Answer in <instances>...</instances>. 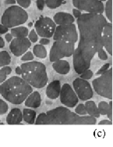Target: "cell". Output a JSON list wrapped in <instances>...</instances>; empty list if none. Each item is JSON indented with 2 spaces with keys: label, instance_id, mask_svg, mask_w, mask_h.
Returning a JSON list of instances; mask_svg holds the SVG:
<instances>
[{
  "label": "cell",
  "instance_id": "cell-28",
  "mask_svg": "<svg viewBox=\"0 0 113 147\" xmlns=\"http://www.w3.org/2000/svg\"><path fill=\"white\" fill-rule=\"evenodd\" d=\"M108 108H109V105L105 101H102V102H99L98 107L99 113L102 115H106L107 114L108 111Z\"/></svg>",
  "mask_w": 113,
  "mask_h": 147
},
{
  "label": "cell",
  "instance_id": "cell-8",
  "mask_svg": "<svg viewBox=\"0 0 113 147\" xmlns=\"http://www.w3.org/2000/svg\"><path fill=\"white\" fill-rule=\"evenodd\" d=\"M53 39L55 40H68L76 43L78 39V34L76 31V25L73 24L60 25L55 28L53 34Z\"/></svg>",
  "mask_w": 113,
  "mask_h": 147
},
{
  "label": "cell",
  "instance_id": "cell-4",
  "mask_svg": "<svg viewBox=\"0 0 113 147\" xmlns=\"http://www.w3.org/2000/svg\"><path fill=\"white\" fill-rule=\"evenodd\" d=\"M20 67L22 69V78L32 87L41 88L46 85L48 82V75L46 67L42 63L31 61L23 63Z\"/></svg>",
  "mask_w": 113,
  "mask_h": 147
},
{
  "label": "cell",
  "instance_id": "cell-47",
  "mask_svg": "<svg viewBox=\"0 0 113 147\" xmlns=\"http://www.w3.org/2000/svg\"><path fill=\"white\" fill-rule=\"evenodd\" d=\"M0 6H1V3H0Z\"/></svg>",
  "mask_w": 113,
  "mask_h": 147
},
{
  "label": "cell",
  "instance_id": "cell-46",
  "mask_svg": "<svg viewBox=\"0 0 113 147\" xmlns=\"http://www.w3.org/2000/svg\"><path fill=\"white\" fill-rule=\"evenodd\" d=\"M100 1H102V2H103V1H107V0H100Z\"/></svg>",
  "mask_w": 113,
  "mask_h": 147
},
{
  "label": "cell",
  "instance_id": "cell-48",
  "mask_svg": "<svg viewBox=\"0 0 113 147\" xmlns=\"http://www.w3.org/2000/svg\"><path fill=\"white\" fill-rule=\"evenodd\" d=\"M0 124H1V121H0Z\"/></svg>",
  "mask_w": 113,
  "mask_h": 147
},
{
  "label": "cell",
  "instance_id": "cell-21",
  "mask_svg": "<svg viewBox=\"0 0 113 147\" xmlns=\"http://www.w3.org/2000/svg\"><path fill=\"white\" fill-rule=\"evenodd\" d=\"M36 118V112L31 109H24L23 111V119L28 124H34Z\"/></svg>",
  "mask_w": 113,
  "mask_h": 147
},
{
  "label": "cell",
  "instance_id": "cell-29",
  "mask_svg": "<svg viewBox=\"0 0 113 147\" xmlns=\"http://www.w3.org/2000/svg\"><path fill=\"white\" fill-rule=\"evenodd\" d=\"M75 113L79 114V115H86L87 114V110H86V107H85L84 104H79L76 107V110H75Z\"/></svg>",
  "mask_w": 113,
  "mask_h": 147
},
{
  "label": "cell",
  "instance_id": "cell-44",
  "mask_svg": "<svg viewBox=\"0 0 113 147\" xmlns=\"http://www.w3.org/2000/svg\"><path fill=\"white\" fill-rule=\"evenodd\" d=\"M16 73H17V74H19V75H21V74H22V69H21L20 67H17L16 68Z\"/></svg>",
  "mask_w": 113,
  "mask_h": 147
},
{
  "label": "cell",
  "instance_id": "cell-24",
  "mask_svg": "<svg viewBox=\"0 0 113 147\" xmlns=\"http://www.w3.org/2000/svg\"><path fill=\"white\" fill-rule=\"evenodd\" d=\"M11 62V57L8 53V52H0V67L9 65Z\"/></svg>",
  "mask_w": 113,
  "mask_h": 147
},
{
  "label": "cell",
  "instance_id": "cell-35",
  "mask_svg": "<svg viewBox=\"0 0 113 147\" xmlns=\"http://www.w3.org/2000/svg\"><path fill=\"white\" fill-rule=\"evenodd\" d=\"M109 67H110V63H106V64H105V65L103 66L100 70H98V71H97L96 74H98V75H101L102 74H104L105 72H106V71L109 69Z\"/></svg>",
  "mask_w": 113,
  "mask_h": 147
},
{
  "label": "cell",
  "instance_id": "cell-34",
  "mask_svg": "<svg viewBox=\"0 0 113 147\" xmlns=\"http://www.w3.org/2000/svg\"><path fill=\"white\" fill-rule=\"evenodd\" d=\"M34 59V55L32 54L31 52H27L22 57H21V60L22 61H30V60H33Z\"/></svg>",
  "mask_w": 113,
  "mask_h": 147
},
{
  "label": "cell",
  "instance_id": "cell-26",
  "mask_svg": "<svg viewBox=\"0 0 113 147\" xmlns=\"http://www.w3.org/2000/svg\"><path fill=\"white\" fill-rule=\"evenodd\" d=\"M105 14L110 23L112 22V0H107L105 6Z\"/></svg>",
  "mask_w": 113,
  "mask_h": 147
},
{
  "label": "cell",
  "instance_id": "cell-27",
  "mask_svg": "<svg viewBox=\"0 0 113 147\" xmlns=\"http://www.w3.org/2000/svg\"><path fill=\"white\" fill-rule=\"evenodd\" d=\"M65 0H45V4L50 9H56L62 5Z\"/></svg>",
  "mask_w": 113,
  "mask_h": 147
},
{
  "label": "cell",
  "instance_id": "cell-19",
  "mask_svg": "<svg viewBox=\"0 0 113 147\" xmlns=\"http://www.w3.org/2000/svg\"><path fill=\"white\" fill-rule=\"evenodd\" d=\"M53 69L60 74H67L70 71V65L66 60L60 59L55 61L53 63Z\"/></svg>",
  "mask_w": 113,
  "mask_h": 147
},
{
  "label": "cell",
  "instance_id": "cell-9",
  "mask_svg": "<svg viewBox=\"0 0 113 147\" xmlns=\"http://www.w3.org/2000/svg\"><path fill=\"white\" fill-rule=\"evenodd\" d=\"M73 4L79 10L90 13L102 14L105 11L104 5L100 0H73Z\"/></svg>",
  "mask_w": 113,
  "mask_h": 147
},
{
  "label": "cell",
  "instance_id": "cell-31",
  "mask_svg": "<svg viewBox=\"0 0 113 147\" xmlns=\"http://www.w3.org/2000/svg\"><path fill=\"white\" fill-rule=\"evenodd\" d=\"M8 108L7 103L5 101H3V99H0V115L7 113Z\"/></svg>",
  "mask_w": 113,
  "mask_h": 147
},
{
  "label": "cell",
  "instance_id": "cell-12",
  "mask_svg": "<svg viewBox=\"0 0 113 147\" xmlns=\"http://www.w3.org/2000/svg\"><path fill=\"white\" fill-rule=\"evenodd\" d=\"M31 45V42L27 37H17L11 41L9 49L15 57H20L27 51Z\"/></svg>",
  "mask_w": 113,
  "mask_h": 147
},
{
  "label": "cell",
  "instance_id": "cell-14",
  "mask_svg": "<svg viewBox=\"0 0 113 147\" xmlns=\"http://www.w3.org/2000/svg\"><path fill=\"white\" fill-rule=\"evenodd\" d=\"M102 43L104 48L111 56L112 55V24L107 23L102 31Z\"/></svg>",
  "mask_w": 113,
  "mask_h": 147
},
{
  "label": "cell",
  "instance_id": "cell-30",
  "mask_svg": "<svg viewBox=\"0 0 113 147\" xmlns=\"http://www.w3.org/2000/svg\"><path fill=\"white\" fill-rule=\"evenodd\" d=\"M92 76H93V72L90 71V70H89V69L85 70L83 73L80 74V78L84 80L90 79L92 78Z\"/></svg>",
  "mask_w": 113,
  "mask_h": 147
},
{
  "label": "cell",
  "instance_id": "cell-1",
  "mask_svg": "<svg viewBox=\"0 0 113 147\" xmlns=\"http://www.w3.org/2000/svg\"><path fill=\"white\" fill-rule=\"evenodd\" d=\"M107 20L100 13H83L77 18L80 31L78 46L74 49V70L78 74L89 69L91 60L96 53L104 49L102 43V31Z\"/></svg>",
  "mask_w": 113,
  "mask_h": 147
},
{
  "label": "cell",
  "instance_id": "cell-37",
  "mask_svg": "<svg viewBox=\"0 0 113 147\" xmlns=\"http://www.w3.org/2000/svg\"><path fill=\"white\" fill-rule=\"evenodd\" d=\"M108 105H109V108H108V113L106 115H108L109 120L112 121V102L111 101V102L108 103Z\"/></svg>",
  "mask_w": 113,
  "mask_h": 147
},
{
  "label": "cell",
  "instance_id": "cell-17",
  "mask_svg": "<svg viewBox=\"0 0 113 147\" xmlns=\"http://www.w3.org/2000/svg\"><path fill=\"white\" fill-rule=\"evenodd\" d=\"M23 120V113L18 108H13L9 113L6 121L9 125H19Z\"/></svg>",
  "mask_w": 113,
  "mask_h": 147
},
{
  "label": "cell",
  "instance_id": "cell-7",
  "mask_svg": "<svg viewBox=\"0 0 113 147\" xmlns=\"http://www.w3.org/2000/svg\"><path fill=\"white\" fill-rule=\"evenodd\" d=\"M75 49V42L68 40H55L50 50V61L55 62L64 57L73 56Z\"/></svg>",
  "mask_w": 113,
  "mask_h": 147
},
{
  "label": "cell",
  "instance_id": "cell-41",
  "mask_svg": "<svg viewBox=\"0 0 113 147\" xmlns=\"http://www.w3.org/2000/svg\"><path fill=\"white\" fill-rule=\"evenodd\" d=\"M50 42V41L47 38H41V39L40 40V44L41 45H48Z\"/></svg>",
  "mask_w": 113,
  "mask_h": 147
},
{
  "label": "cell",
  "instance_id": "cell-40",
  "mask_svg": "<svg viewBox=\"0 0 113 147\" xmlns=\"http://www.w3.org/2000/svg\"><path fill=\"white\" fill-rule=\"evenodd\" d=\"M99 125H112V121H107V120H103V121H101L99 122Z\"/></svg>",
  "mask_w": 113,
  "mask_h": 147
},
{
  "label": "cell",
  "instance_id": "cell-36",
  "mask_svg": "<svg viewBox=\"0 0 113 147\" xmlns=\"http://www.w3.org/2000/svg\"><path fill=\"white\" fill-rule=\"evenodd\" d=\"M36 3H37V6L39 10H43V9L45 7V0H37L36 1Z\"/></svg>",
  "mask_w": 113,
  "mask_h": 147
},
{
  "label": "cell",
  "instance_id": "cell-11",
  "mask_svg": "<svg viewBox=\"0 0 113 147\" xmlns=\"http://www.w3.org/2000/svg\"><path fill=\"white\" fill-rule=\"evenodd\" d=\"M73 85L78 99H81L82 101H86L92 98L93 91L87 80L83 79L81 78H76L73 82Z\"/></svg>",
  "mask_w": 113,
  "mask_h": 147
},
{
  "label": "cell",
  "instance_id": "cell-45",
  "mask_svg": "<svg viewBox=\"0 0 113 147\" xmlns=\"http://www.w3.org/2000/svg\"><path fill=\"white\" fill-rule=\"evenodd\" d=\"M5 45V42H4V40H3V38L0 37V48H3Z\"/></svg>",
  "mask_w": 113,
  "mask_h": 147
},
{
  "label": "cell",
  "instance_id": "cell-38",
  "mask_svg": "<svg viewBox=\"0 0 113 147\" xmlns=\"http://www.w3.org/2000/svg\"><path fill=\"white\" fill-rule=\"evenodd\" d=\"M73 13H74V16L76 17V18H78L80 15L82 14V13H81V12H80V10H79L78 9H76V8L73 9Z\"/></svg>",
  "mask_w": 113,
  "mask_h": 147
},
{
  "label": "cell",
  "instance_id": "cell-10",
  "mask_svg": "<svg viewBox=\"0 0 113 147\" xmlns=\"http://www.w3.org/2000/svg\"><path fill=\"white\" fill-rule=\"evenodd\" d=\"M34 26L37 34L43 38H51L53 36L56 28L55 23L51 18L42 16L36 21Z\"/></svg>",
  "mask_w": 113,
  "mask_h": 147
},
{
  "label": "cell",
  "instance_id": "cell-25",
  "mask_svg": "<svg viewBox=\"0 0 113 147\" xmlns=\"http://www.w3.org/2000/svg\"><path fill=\"white\" fill-rule=\"evenodd\" d=\"M12 72V69L9 67L4 66L0 69V82L3 83L6 80V78L9 74H10Z\"/></svg>",
  "mask_w": 113,
  "mask_h": 147
},
{
  "label": "cell",
  "instance_id": "cell-33",
  "mask_svg": "<svg viewBox=\"0 0 113 147\" xmlns=\"http://www.w3.org/2000/svg\"><path fill=\"white\" fill-rule=\"evenodd\" d=\"M29 39L31 42H36L38 39V37H37V34L36 31H34V30H32V31L30 32V34H29Z\"/></svg>",
  "mask_w": 113,
  "mask_h": 147
},
{
  "label": "cell",
  "instance_id": "cell-5",
  "mask_svg": "<svg viewBox=\"0 0 113 147\" xmlns=\"http://www.w3.org/2000/svg\"><path fill=\"white\" fill-rule=\"evenodd\" d=\"M27 19L28 14L22 7L13 6L6 9L3 13L1 22L2 24L9 28L24 24Z\"/></svg>",
  "mask_w": 113,
  "mask_h": 147
},
{
  "label": "cell",
  "instance_id": "cell-32",
  "mask_svg": "<svg viewBox=\"0 0 113 147\" xmlns=\"http://www.w3.org/2000/svg\"><path fill=\"white\" fill-rule=\"evenodd\" d=\"M16 1L22 8H28L31 3V0H16Z\"/></svg>",
  "mask_w": 113,
  "mask_h": 147
},
{
  "label": "cell",
  "instance_id": "cell-6",
  "mask_svg": "<svg viewBox=\"0 0 113 147\" xmlns=\"http://www.w3.org/2000/svg\"><path fill=\"white\" fill-rule=\"evenodd\" d=\"M94 90L99 96L112 99V69L109 67L106 72L92 82Z\"/></svg>",
  "mask_w": 113,
  "mask_h": 147
},
{
  "label": "cell",
  "instance_id": "cell-20",
  "mask_svg": "<svg viewBox=\"0 0 113 147\" xmlns=\"http://www.w3.org/2000/svg\"><path fill=\"white\" fill-rule=\"evenodd\" d=\"M85 107L87 110V113L91 117H100V113H99L98 107L95 104V102L94 101H88L85 103Z\"/></svg>",
  "mask_w": 113,
  "mask_h": 147
},
{
  "label": "cell",
  "instance_id": "cell-2",
  "mask_svg": "<svg viewBox=\"0 0 113 147\" xmlns=\"http://www.w3.org/2000/svg\"><path fill=\"white\" fill-rule=\"evenodd\" d=\"M97 120L91 116L80 117L67 108L59 107L45 113H40L36 125H95Z\"/></svg>",
  "mask_w": 113,
  "mask_h": 147
},
{
  "label": "cell",
  "instance_id": "cell-13",
  "mask_svg": "<svg viewBox=\"0 0 113 147\" xmlns=\"http://www.w3.org/2000/svg\"><path fill=\"white\" fill-rule=\"evenodd\" d=\"M60 101L67 107H74L78 102V97L69 84H64L60 91Z\"/></svg>",
  "mask_w": 113,
  "mask_h": 147
},
{
  "label": "cell",
  "instance_id": "cell-22",
  "mask_svg": "<svg viewBox=\"0 0 113 147\" xmlns=\"http://www.w3.org/2000/svg\"><path fill=\"white\" fill-rule=\"evenodd\" d=\"M28 29L25 27H18L13 28L11 30V34L13 37H27L28 35Z\"/></svg>",
  "mask_w": 113,
  "mask_h": 147
},
{
  "label": "cell",
  "instance_id": "cell-15",
  "mask_svg": "<svg viewBox=\"0 0 113 147\" xmlns=\"http://www.w3.org/2000/svg\"><path fill=\"white\" fill-rule=\"evenodd\" d=\"M61 91V85L60 82L58 80L51 82L47 87L46 89V95L49 99H57L60 94Z\"/></svg>",
  "mask_w": 113,
  "mask_h": 147
},
{
  "label": "cell",
  "instance_id": "cell-18",
  "mask_svg": "<svg viewBox=\"0 0 113 147\" xmlns=\"http://www.w3.org/2000/svg\"><path fill=\"white\" fill-rule=\"evenodd\" d=\"M41 102V95L38 92H33L25 99V105L31 108L39 107Z\"/></svg>",
  "mask_w": 113,
  "mask_h": 147
},
{
  "label": "cell",
  "instance_id": "cell-43",
  "mask_svg": "<svg viewBox=\"0 0 113 147\" xmlns=\"http://www.w3.org/2000/svg\"><path fill=\"white\" fill-rule=\"evenodd\" d=\"M16 2H17L16 0H6L5 3L7 4V5H10V4H15Z\"/></svg>",
  "mask_w": 113,
  "mask_h": 147
},
{
  "label": "cell",
  "instance_id": "cell-16",
  "mask_svg": "<svg viewBox=\"0 0 113 147\" xmlns=\"http://www.w3.org/2000/svg\"><path fill=\"white\" fill-rule=\"evenodd\" d=\"M74 20H75L74 17L68 13L60 12L54 16V22L59 25L70 24L74 22Z\"/></svg>",
  "mask_w": 113,
  "mask_h": 147
},
{
  "label": "cell",
  "instance_id": "cell-39",
  "mask_svg": "<svg viewBox=\"0 0 113 147\" xmlns=\"http://www.w3.org/2000/svg\"><path fill=\"white\" fill-rule=\"evenodd\" d=\"M8 31V28L3 24H0V33L1 34H5Z\"/></svg>",
  "mask_w": 113,
  "mask_h": 147
},
{
  "label": "cell",
  "instance_id": "cell-42",
  "mask_svg": "<svg viewBox=\"0 0 113 147\" xmlns=\"http://www.w3.org/2000/svg\"><path fill=\"white\" fill-rule=\"evenodd\" d=\"M6 39L7 42H11L13 39V35L11 34H6Z\"/></svg>",
  "mask_w": 113,
  "mask_h": 147
},
{
  "label": "cell",
  "instance_id": "cell-23",
  "mask_svg": "<svg viewBox=\"0 0 113 147\" xmlns=\"http://www.w3.org/2000/svg\"><path fill=\"white\" fill-rule=\"evenodd\" d=\"M33 53L38 58L44 59L47 57V50L42 45H36L33 49Z\"/></svg>",
  "mask_w": 113,
  "mask_h": 147
},
{
  "label": "cell",
  "instance_id": "cell-3",
  "mask_svg": "<svg viewBox=\"0 0 113 147\" xmlns=\"http://www.w3.org/2000/svg\"><path fill=\"white\" fill-rule=\"evenodd\" d=\"M32 92V86L17 76L9 78L0 85L1 96L13 104H21Z\"/></svg>",
  "mask_w": 113,
  "mask_h": 147
}]
</instances>
